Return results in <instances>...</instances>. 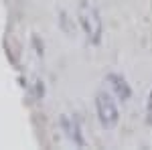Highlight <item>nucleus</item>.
<instances>
[{
    "label": "nucleus",
    "instance_id": "obj_1",
    "mask_svg": "<svg viewBox=\"0 0 152 150\" xmlns=\"http://www.w3.org/2000/svg\"><path fill=\"white\" fill-rule=\"evenodd\" d=\"M77 18H79V24H81L87 41L97 45L102 41V35H104V23H102V16H99L97 8H95L91 2L81 0L79 2V8H77Z\"/></svg>",
    "mask_w": 152,
    "mask_h": 150
},
{
    "label": "nucleus",
    "instance_id": "obj_2",
    "mask_svg": "<svg viewBox=\"0 0 152 150\" xmlns=\"http://www.w3.org/2000/svg\"><path fill=\"white\" fill-rule=\"evenodd\" d=\"M95 112L104 128H114L120 122V112H118L116 102L105 91H99L95 95Z\"/></svg>",
    "mask_w": 152,
    "mask_h": 150
},
{
    "label": "nucleus",
    "instance_id": "obj_3",
    "mask_svg": "<svg viewBox=\"0 0 152 150\" xmlns=\"http://www.w3.org/2000/svg\"><path fill=\"white\" fill-rule=\"evenodd\" d=\"M107 83L112 85V89H114V93H116L118 97L122 100V102H126V100H130V95H132V89H130L128 81L124 79L122 75H118V73H110L107 77Z\"/></svg>",
    "mask_w": 152,
    "mask_h": 150
},
{
    "label": "nucleus",
    "instance_id": "obj_4",
    "mask_svg": "<svg viewBox=\"0 0 152 150\" xmlns=\"http://www.w3.org/2000/svg\"><path fill=\"white\" fill-rule=\"evenodd\" d=\"M146 122L152 126V91L148 95V102H146Z\"/></svg>",
    "mask_w": 152,
    "mask_h": 150
}]
</instances>
